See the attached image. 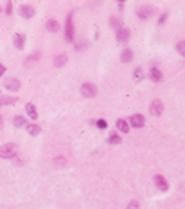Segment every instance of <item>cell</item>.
<instances>
[{
	"mask_svg": "<svg viewBox=\"0 0 185 209\" xmlns=\"http://www.w3.org/2000/svg\"><path fill=\"white\" fill-rule=\"evenodd\" d=\"M18 152V146L15 144H4L0 146V158L4 159H10L14 158Z\"/></svg>",
	"mask_w": 185,
	"mask_h": 209,
	"instance_id": "6da1fadb",
	"label": "cell"
},
{
	"mask_svg": "<svg viewBox=\"0 0 185 209\" xmlns=\"http://www.w3.org/2000/svg\"><path fill=\"white\" fill-rule=\"evenodd\" d=\"M81 94L86 98H92L98 94V89H96V87H95L93 84L85 82V84H82V87H81Z\"/></svg>",
	"mask_w": 185,
	"mask_h": 209,
	"instance_id": "7a4b0ae2",
	"label": "cell"
},
{
	"mask_svg": "<svg viewBox=\"0 0 185 209\" xmlns=\"http://www.w3.org/2000/svg\"><path fill=\"white\" fill-rule=\"evenodd\" d=\"M4 87L7 88L8 91H13V92H15V91L20 89L21 84H20L18 79H15V78H6V79H4Z\"/></svg>",
	"mask_w": 185,
	"mask_h": 209,
	"instance_id": "3957f363",
	"label": "cell"
},
{
	"mask_svg": "<svg viewBox=\"0 0 185 209\" xmlns=\"http://www.w3.org/2000/svg\"><path fill=\"white\" fill-rule=\"evenodd\" d=\"M74 36V27H73V20H71V14L67 17V22H65V39L73 40Z\"/></svg>",
	"mask_w": 185,
	"mask_h": 209,
	"instance_id": "277c9868",
	"label": "cell"
},
{
	"mask_svg": "<svg viewBox=\"0 0 185 209\" xmlns=\"http://www.w3.org/2000/svg\"><path fill=\"white\" fill-rule=\"evenodd\" d=\"M150 114H153V116H160L161 114V112H163V103L160 101H153L152 103H150Z\"/></svg>",
	"mask_w": 185,
	"mask_h": 209,
	"instance_id": "5b68a950",
	"label": "cell"
},
{
	"mask_svg": "<svg viewBox=\"0 0 185 209\" xmlns=\"http://www.w3.org/2000/svg\"><path fill=\"white\" fill-rule=\"evenodd\" d=\"M35 14V10H33L32 6H28V4H22L20 7V15L22 18H31Z\"/></svg>",
	"mask_w": 185,
	"mask_h": 209,
	"instance_id": "8992f818",
	"label": "cell"
},
{
	"mask_svg": "<svg viewBox=\"0 0 185 209\" xmlns=\"http://www.w3.org/2000/svg\"><path fill=\"white\" fill-rule=\"evenodd\" d=\"M155 184H156L157 188H159V190H161V191H167V190H168V184H167V180L164 178L163 176H160V174H156V176H155Z\"/></svg>",
	"mask_w": 185,
	"mask_h": 209,
	"instance_id": "52a82bcc",
	"label": "cell"
},
{
	"mask_svg": "<svg viewBox=\"0 0 185 209\" xmlns=\"http://www.w3.org/2000/svg\"><path fill=\"white\" fill-rule=\"evenodd\" d=\"M128 38H130V31H128L127 28H120L117 31V40H118L120 43L127 42Z\"/></svg>",
	"mask_w": 185,
	"mask_h": 209,
	"instance_id": "ba28073f",
	"label": "cell"
},
{
	"mask_svg": "<svg viewBox=\"0 0 185 209\" xmlns=\"http://www.w3.org/2000/svg\"><path fill=\"white\" fill-rule=\"evenodd\" d=\"M143 124H145V119H143V116L134 114L132 117H131V126H132V127H136V128H139V127H142Z\"/></svg>",
	"mask_w": 185,
	"mask_h": 209,
	"instance_id": "9c48e42d",
	"label": "cell"
},
{
	"mask_svg": "<svg viewBox=\"0 0 185 209\" xmlns=\"http://www.w3.org/2000/svg\"><path fill=\"white\" fill-rule=\"evenodd\" d=\"M24 42H25V36L21 34H15L14 35V46L17 49H22L24 47Z\"/></svg>",
	"mask_w": 185,
	"mask_h": 209,
	"instance_id": "30bf717a",
	"label": "cell"
},
{
	"mask_svg": "<svg viewBox=\"0 0 185 209\" xmlns=\"http://www.w3.org/2000/svg\"><path fill=\"white\" fill-rule=\"evenodd\" d=\"M58 28H60V25H58V22L55 21V20H49L46 22V29L49 32H57Z\"/></svg>",
	"mask_w": 185,
	"mask_h": 209,
	"instance_id": "8fae6325",
	"label": "cell"
},
{
	"mask_svg": "<svg viewBox=\"0 0 185 209\" xmlns=\"http://www.w3.org/2000/svg\"><path fill=\"white\" fill-rule=\"evenodd\" d=\"M132 57H134L132 50H130V49H124L123 53H121V61H123V63H128V61L132 60Z\"/></svg>",
	"mask_w": 185,
	"mask_h": 209,
	"instance_id": "7c38bea8",
	"label": "cell"
},
{
	"mask_svg": "<svg viewBox=\"0 0 185 209\" xmlns=\"http://www.w3.org/2000/svg\"><path fill=\"white\" fill-rule=\"evenodd\" d=\"M17 101H18L17 98H13V96H3V95H0V106H3V104L15 103Z\"/></svg>",
	"mask_w": 185,
	"mask_h": 209,
	"instance_id": "4fadbf2b",
	"label": "cell"
},
{
	"mask_svg": "<svg viewBox=\"0 0 185 209\" xmlns=\"http://www.w3.org/2000/svg\"><path fill=\"white\" fill-rule=\"evenodd\" d=\"M67 63V56L65 54H58L55 57V66L56 67H63Z\"/></svg>",
	"mask_w": 185,
	"mask_h": 209,
	"instance_id": "5bb4252c",
	"label": "cell"
},
{
	"mask_svg": "<svg viewBox=\"0 0 185 209\" xmlns=\"http://www.w3.org/2000/svg\"><path fill=\"white\" fill-rule=\"evenodd\" d=\"M27 113H28L29 114V117H31V119H38V113H36V109H35V106H33L32 103H28L27 104Z\"/></svg>",
	"mask_w": 185,
	"mask_h": 209,
	"instance_id": "9a60e30c",
	"label": "cell"
},
{
	"mask_svg": "<svg viewBox=\"0 0 185 209\" xmlns=\"http://www.w3.org/2000/svg\"><path fill=\"white\" fill-rule=\"evenodd\" d=\"M116 126H117V128L120 131H123V133H128V124H127V121L125 120H123V119H120V120H117L116 121Z\"/></svg>",
	"mask_w": 185,
	"mask_h": 209,
	"instance_id": "2e32d148",
	"label": "cell"
},
{
	"mask_svg": "<svg viewBox=\"0 0 185 209\" xmlns=\"http://www.w3.org/2000/svg\"><path fill=\"white\" fill-rule=\"evenodd\" d=\"M150 13H152V10L148 7V6H143V7H141L138 10V15L139 18H148L149 15H150Z\"/></svg>",
	"mask_w": 185,
	"mask_h": 209,
	"instance_id": "e0dca14e",
	"label": "cell"
},
{
	"mask_svg": "<svg viewBox=\"0 0 185 209\" xmlns=\"http://www.w3.org/2000/svg\"><path fill=\"white\" fill-rule=\"evenodd\" d=\"M27 131H28V134H31V135H38V134L40 133V127L36 126V124H29L28 127H27Z\"/></svg>",
	"mask_w": 185,
	"mask_h": 209,
	"instance_id": "ac0fdd59",
	"label": "cell"
},
{
	"mask_svg": "<svg viewBox=\"0 0 185 209\" xmlns=\"http://www.w3.org/2000/svg\"><path fill=\"white\" fill-rule=\"evenodd\" d=\"M149 76H150L152 81H156V82L161 79V72H160L157 69H150V74H149Z\"/></svg>",
	"mask_w": 185,
	"mask_h": 209,
	"instance_id": "d6986e66",
	"label": "cell"
},
{
	"mask_svg": "<svg viewBox=\"0 0 185 209\" xmlns=\"http://www.w3.org/2000/svg\"><path fill=\"white\" fill-rule=\"evenodd\" d=\"M13 124H14L15 127H21L25 124V119L21 117V116H17V117H14V120H13Z\"/></svg>",
	"mask_w": 185,
	"mask_h": 209,
	"instance_id": "ffe728a7",
	"label": "cell"
},
{
	"mask_svg": "<svg viewBox=\"0 0 185 209\" xmlns=\"http://www.w3.org/2000/svg\"><path fill=\"white\" fill-rule=\"evenodd\" d=\"M110 142H111V144H120L121 138L118 137L116 133H111V134H110Z\"/></svg>",
	"mask_w": 185,
	"mask_h": 209,
	"instance_id": "44dd1931",
	"label": "cell"
},
{
	"mask_svg": "<svg viewBox=\"0 0 185 209\" xmlns=\"http://www.w3.org/2000/svg\"><path fill=\"white\" fill-rule=\"evenodd\" d=\"M177 50L180 54L185 56V40H182V42H180V43L177 45Z\"/></svg>",
	"mask_w": 185,
	"mask_h": 209,
	"instance_id": "7402d4cb",
	"label": "cell"
},
{
	"mask_svg": "<svg viewBox=\"0 0 185 209\" xmlns=\"http://www.w3.org/2000/svg\"><path fill=\"white\" fill-rule=\"evenodd\" d=\"M134 77H135V81H139V79H142V70L139 69H135V74H134Z\"/></svg>",
	"mask_w": 185,
	"mask_h": 209,
	"instance_id": "603a6c76",
	"label": "cell"
},
{
	"mask_svg": "<svg viewBox=\"0 0 185 209\" xmlns=\"http://www.w3.org/2000/svg\"><path fill=\"white\" fill-rule=\"evenodd\" d=\"M98 127L99 128H107V123L105 121V120H98Z\"/></svg>",
	"mask_w": 185,
	"mask_h": 209,
	"instance_id": "cb8c5ba5",
	"label": "cell"
},
{
	"mask_svg": "<svg viewBox=\"0 0 185 209\" xmlns=\"http://www.w3.org/2000/svg\"><path fill=\"white\" fill-rule=\"evenodd\" d=\"M136 205H138V204H136L135 201H132V202L130 204V206H128V208H130V209H136Z\"/></svg>",
	"mask_w": 185,
	"mask_h": 209,
	"instance_id": "d4e9b609",
	"label": "cell"
},
{
	"mask_svg": "<svg viewBox=\"0 0 185 209\" xmlns=\"http://www.w3.org/2000/svg\"><path fill=\"white\" fill-rule=\"evenodd\" d=\"M4 72H6V67H4L3 64H0V77L3 76Z\"/></svg>",
	"mask_w": 185,
	"mask_h": 209,
	"instance_id": "484cf974",
	"label": "cell"
},
{
	"mask_svg": "<svg viewBox=\"0 0 185 209\" xmlns=\"http://www.w3.org/2000/svg\"><path fill=\"white\" fill-rule=\"evenodd\" d=\"M7 14H11V3L7 4Z\"/></svg>",
	"mask_w": 185,
	"mask_h": 209,
	"instance_id": "4316f807",
	"label": "cell"
},
{
	"mask_svg": "<svg viewBox=\"0 0 185 209\" xmlns=\"http://www.w3.org/2000/svg\"><path fill=\"white\" fill-rule=\"evenodd\" d=\"M164 20H166V15H163V17L160 18V21H159V24H161V22H163V21H164Z\"/></svg>",
	"mask_w": 185,
	"mask_h": 209,
	"instance_id": "83f0119b",
	"label": "cell"
},
{
	"mask_svg": "<svg viewBox=\"0 0 185 209\" xmlns=\"http://www.w3.org/2000/svg\"><path fill=\"white\" fill-rule=\"evenodd\" d=\"M3 127V119H2V116H0V128Z\"/></svg>",
	"mask_w": 185,
	"mask_h": 209,
	"instance_id": "f1b7e54d",
	"label": "cell"
},
{
	"mask_svg": "<svg viewBox=\"0 0 185 209\" xmlns=\"http://www.w3.org/2000/svg\"><path fill=\"white\" fill-rule=\"evenodd\" d=\"M0 11H2V10H0Z\"/></svg>",
	"mask_w": 185,
	"mask_h": 209,
	"instance_id": "f546056e",
	"label": "cell"
}]
</instances>
